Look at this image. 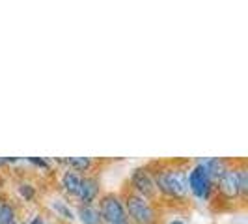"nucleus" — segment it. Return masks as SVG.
<instances>
[{"instance_id": "nucleus-1", "label": "nucleus", "mask_w": 248, "mask_h": 224, "mask_svg": "<svg viewBox=\"0 0 248 224\" xmlns=\"http://www.w3.org/2000/svg\"><path fill=\"white\" fill-rule=\"evenodd\" d=\"M157 192H162L164 196L175 200H183L188 194V185H186V172L183 168H162L161 172L153 177Z\"/></svg>"}, {"instance_id": "nucleus-2", "label": "nucleus", "mask_w": 248, "mask_h": 224, "mask_svg": "<svg viewBox=\"0 0 248 224\" xmlns=\"http://www.w3.org/2000/svg\"><path fill=\"white\" fill-rule=\"evenodd\" d=\"M124 208L127 217L131 219L129 223L135 224H155L157 223V215H155V209L151 208L149 200L138 196L135 192L127 194L124 200Z\"/></svg>"}, {"instance_id": "nucleus-3", "label": "nucleus", "mask_w": 248, "mask_h": 224, "mask_svg": "<svg viewBox=\"0 0 248 224\" xmlns=\"http://www.w3.org/2000/svg\"><path fill=\"white\" fill-rule=\"evenodd\" d=\"M99 215H101V221L107 224H125L129 223V217L125 213L124 208V202L120 200V196L116 194H105L101 196L99 200Z\"/></svg>"}, {"instance_id": "nucleus-4", "label": "nucleus", "mask_w": 248, "mask_h": 224, "mask_svg": "<svg viewBox=\"0 0 248 224\" xmlns=\"http://www.w3.org/2000/svg\"><path fill=\"white\" fill-rule=\"evenodd\" d=\"M186 185H188V191L200 200H207L213 192V179L207 176L205 168L200 162L186 174Z\"/></svg>"}, {"instance_id": "nucleus-5", "label": "nucleus", "mask_w": 248, "mask_h": 224, "mask_svg": "<svg viewBox=\"0 0 248 224\" xmlns=\"http://www.w3.org/2000/svg\"><path fill=\"white\" fill-rule=\"evenodd\" d=\"M131 185L135 187V194L142 196V198H155L157 196V187H155V181L146 168H137L133 176H131Z\"/></svg>"}, {"instance_id": "nucleus-6", "label": "nucleus", "mask_w": 248, "mask_h": 224, "mask_svg": "<svg viewBox=\"0 0 248 224\" xmlns=\"http://www.w3.org/2000/svg\"><path fill=\"white\" fill-rule=\"evenodd\" d=\"M218 194L226 200H235L241 196V192H239V181H237V168H230L218 179Z\"/></svg>"}, {"instance_id": "nucleus-7", "label": "nucleus", "mask_w": 248, "mask_h": 224, "mask_svg": "<svg viewBox=\"0 0 248 224\" xmlns=\"http://www.w3.org/2000/svg\"><path fill=\"white\" fill-rule=\"evenodd\" d=\"M99 194V181L93 176H84L80 177V185H78V192L77 198L80 200L84 206H90Z\"/></svg>"}, {"instance_id": "nucleus-8", "label": "nucleus", "mask_w": 248, "mask_h": 224, "mask_svg": "<svg viewBox=\"0 0 248 224\" xmlns=\"http://www.w3.org/2000/svg\"><path fill=\"white\" fill-rule=\"evenodd\" d=\"M200 164L205 168V172L207 176L211 177L213 181H218L220 177H222L228 170H230V164L228 161H224L220 157H211V159H203V161H200Z\"/></svg>"}, {"instance_id": "nucleus-9", "label": "nucleus", "mask_w": 248, "mask_h": 224, "mask_svg": "<svg viewBox=\"0 0 248 224\" xmlns=\"http://www.w3.org/2000/svg\"><path fill=\"white\" fill-rule=\"evenodd\" d=\"M78 185H80V176L77 174L75 170H65L62 176V187L63 191L71 196H77L78 192Z\"/></svg>"}, {"instance_id": "nucleus-10", "label": "nucleus", "mask_w": 248, "mask_h": 224, "mask_svg": "<svg viewBox=\"0 0 248 224\" xmlns=\"http://www.w3.org/2000/svg\"><path fill=\"white\" fill-rule=\"evenodd\" d=\"M78 219L82 224H103L99 211L92 206H80L78 208Z\"/></svg>"}, {"instance_id": "nucleus-11", "label": "nucleus", "mask_w": 248, "mask_h": 224, "mask_svg": "<svg viewBox=\"0 0 248 224\" xmlns=\"http://www.w3.org/2000/svg\"><path fill=\"white\" fill-rule=\"evenodd\" d=\"M63 162L69 166V170H75V172H86L88 168L92 166V159L90 157H69Z\"/></svg>"}, {"instance_id": "nucleus-12", "label": "nucleus", "mask_w": 248, "mask_h": 224, "mask_svg": "<svg viewBox=\"0 0 248 224\" xmlns=\"http://www.w3.org/2000/svg\"><path fill=\"white\" fill-rule=\"evenodd\" d=\"M50 208L58 213L62 219H67V221H73V219H75V213L71 211V208H69L65 202H62V200H52Z\"/></svg>"}, {"instance_id": "nucleus-13", "label": "nucleus", "mask_w": 248, "mask_h": 224, "mask_svg": "<svg viewBox=\"0 0 248 224\" xmlns=\"http://www.w3.org/2000/svg\"><path fill=\"white\" fill-rule=\"evenodd\" d=\"M15 208L12 204H2L0 206V224H15Z\"/></svg>"}, {"instance_id": "nucleus-14", "label": "nucleus", "mask_w": 248, "mask_h": 224, "mask_svg": "<svg viewBox=\"0 0 248 224\" xmlns=\"http://www.w3.org/2000/svg\"><path fill=\"white\" fill-rule=\"evenodd\" d=\"M237 181H239V192H241V198H247V194H248V170H247V166L237 168Z\"/></svg>"}, {"instance_id": "nucleus-15", "label": "nucleus", "mask_w": 248, "mask_h": 224, "mask_svg": "<svg viewBox=\"0 0 248 224\" xmlns=\"http://www.w3.org/2000/svg\"><path fill=\"white\" fill-rule=\"evenodd\" d=\"M19 192H21V196H23L25 200H32L34 198V194H36L34 187L28 185V183H21V185H19Z\"/></svg>"}, {"instance_id": "nucleus-16", "label": "nucleus", "mask_w": 248, "mask_h": 224, "mask_svg": "<svg viewBox=\"0 0 248 224\" xmlns=\"http://www.w3.org/2000/svg\"><path fill=\"white\" fill-rule=\"evenodd\" d=\"M28 161L32 162V164H37V166H41V168H49V162L43 161V159H36V157H30Z\"/></svg>"}, {"instance_id": "nucleus-17", "label": "nucleus", "mask_w": 248, "mask_h": 224, "mask_svg": "<svg viewBox=\"0 0 248 224\" xmlns=\"http://www.w3.org/2000/svg\"><path fill=\"white\" fill-rule=\"evenodd\" d=\"M32 224H47V221H45V217L36 215V217H34V221H32Z\"/></svg>"}, {"instance_id": "nucleus-18", "label": "nucleus", "mask_w": 248, "mask_h": 224, "mask_svg": "<svg viewBox=\"0 0 248 224\" xmlns=\"http://www.w3.org/2000/svg\"><path fill=\"white\" fill-rule=\"evenodd\" d=\"M170 224H185V223H183V221H177V219H175V221H172Z\"/></svg>"}, {"instance_id": "nucleus-19", "label": "nucleus", "mask_w": 248, "mask_h": 224, "mask_svg": "<svg viewBox=\"0 0 248 224\" xmlns=\"http://www.w3.org/2000/svg\"><path fill=\"white\" fill-rule=\"evenodd\" d=\"M19 224H28V223H19Z\"/></svg>"}, {"instance_id": "nucleus-20", "label": "nucleus", "mask_w": 248, "mask_h": 224, "mask_svg": "<svg viewBox=\"0 0 248 224\" xmlns=\"http://www.w3.org/2000/svg\"><path fill=\"white\" fill-rule=\"evenodd\" d=\"M125 224H131V223H125Z\"/></svg>"}]
</instances>
